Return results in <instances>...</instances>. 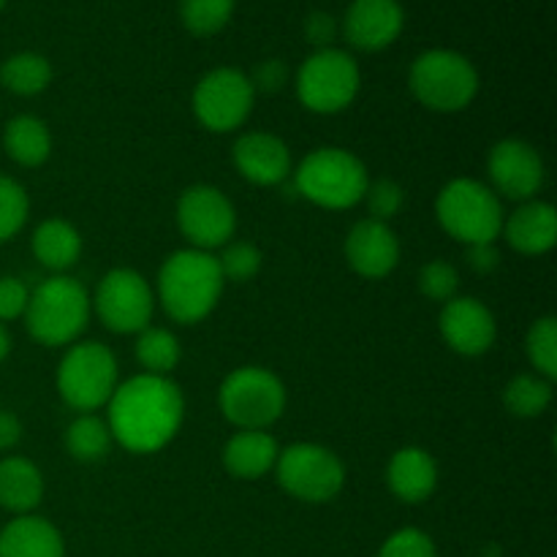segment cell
<instances>
[{"label":"cell","instance_id":"obj_19","mask_svg":"<svg viewBox=\"0 0 557 557\" xmlns=\"http://www.w3.org/2000/svg\"><path fill=\"white\" fill-rule=\"evenodd\" d=\"M509 245L525 256H542L555 248L557 243V212L547 201H528L522 205L504 228Z\"/></svg>","mask_w":557,"mask_h":557},{"label":"cell","instance_id":"obj_40","mask_svg":"<svg viewBox=\"0 0 557 557\" xmlns=\"http://www.w3.org/2000/svg\"><path fill=\"white\" fill-rule=\"evenodd\" d=\"M468 264L476 272H493L500 264V253L495 250L493 243L468 245Z\"/></svg>","mask_w":557,"mask_h":557},{"label":"cell","instance_id":"obj_14","mask_svg":"<svg viewBox=\"0 0 557 557\" xmlns=\"http://www.w3.org/2000/svg\"><path fill=\"white\" fill-rule=\"evenodd\" d=\"M487 172L495 188L517 201L533 199L544 185L542 156H539L536 147L520 139L498 141L490 152Z\"/></svg>","mask_w":557,"mask_h":557},{"label":"cell","instance_id":"obj_11","mask_svg":"<svg viewBox=\"0 0 557 557\" xmlns=\"http://www.w3.org/2000/svg\"><path fill=\"white\" fill-rule=\"evenodd\" d=\"M253 85L239 69H215L194 90V112L215 134L239 128L253 109Z\"/></svg>","mask_w":557,"mask_h":557},{"label":"cell","instance_id":"obj_36","mask_svg":"<svg viewBox=\"0 0 557 557\" xmlns=\"http://www.w3.org/2000/svg\"><path fill=\"white\" fill-rule=\"evenodd\" d=\"M379 557H438L435 544L428 533L417 531V528H406L389 536L381 547Z\"/></svg>","mask_w":557,"mask_h":557},{"label":"cell","instance_id":"obj_8","mask_svg":"<svg viewBox=\"0 0 557 557\" xmlns=\"http://www.w3.org/2000/svg\"><path fill=\"white\" fill-rule=\"evenodd\" d=\"M58 389L76 411H96L117 389V362L101 343H79L63 357Z\"/></svg>","mask_w":557,"mask_h":557},{"label":"cell","instance_id":"obj_31","mask_svg":"<svg viewBox=\"0 0 557 557\" xmlns=\"http://www.w3.org/2000/svg\"><path fill=\"white\" fill-rule=\"evenodd\" d=\"M528 359L533 368L544 375L547 381L557 379V321L553 315L539 319L528 332Z\"/></svg>","mask_w":557,"mask_h":557},{"label":"cell","instance_id":"obj_1","mask_svg":"<svg viewBox=\"0 0 557 557\" xmlns=\"http://www.w3.org/2000/svg\"><path fill=\"white\" fill-rule=\"evenodd\" d=\"M185 417L183 392L166 375H136L109 397V433L136 455L163 449Z\"/></svg>","mask_w":557,"mask_h":557},{"label":"cell","instance_id":"obj_38","mask_svg":"<svg viewBox=\"0 0 557 557\" xmlns=\"http://www.w3.org/2000/svg\"><path fill=\"white\" fill-rule=\"evenodd\" d=\"M248 79L253 85V92H281L283 85L288 82V65L277 58H267L256 65Z\"/></svg>","mask_w":557,"mask_h":557},{"label":"cell","instance_id":"obj_28","mask_svg":"<svg viewBox=\"0 0 557 557\" xmlns=\"http://www.w3.org/2000/svg\"><path fill=\"white\" fill-rule=\"evenodd\" d=\"M504 403L515 417H542L549 408V403H553V384L547 379H539V375H517L506 386Z\"/></svg>","mask_w":557,"mask_h":557},{"label":"cell","instance_id":"obj_2","mask_svg":"<svg viewBox=\"0 0 557 557\" xmlns=\"http://www.w3.org/2000/svg\"><path fill=\"white\" fill-rule=\"evenodd\" d=\"M223 272L207 250H177L158 275L163 310L180 324H196L212 313L223 294Z\"/></svg>","mask_w":557,"mask_h":557},{"label":"cell","instance_id":"obj_17","mask_svg":"<svg viewBox=\"0 0 557 557\" xmlns=\"http://www.w3.org/2000/svg\"><path fill=\"white\" fill-rule=\"evenodd\" d=\"M346 259L362 277H386L400 261V243L386 223L368 218L348 232Z\"/></svg>","mask_w":557,"mask_h":557},{"label":"cell","instance_id":"obj_37","mask_svg":"<svg viewBox=\"0 0 557 557\" xmlns=\"http://www.w3.org/2000/svg\"><path fill=\"white\" fill-rule=\"evenodd\" d=\"M27 299H30V292L20 277H0V324L25 315Z\"/></svg>","mask_w":557,"mask_h":557},{"label":"cell","instance_id":"obj_22","mask_svg":"<svg viewBox=\"0 0 557 557\" xmlns=\"http://www.w3.org/2000/svg\"><path fill=\"white\" fill-rule=\"evenodd\" d=\"M277 444L272 435L261 433V430H243L234 435L226 446H223V466L232 476L245 479H261L270 473L277 462Z\"/></svg>","mask_w":557,"mask_h":557},{"label":"cell","instance_id":"obj_35","mask_svg":"<svg viewBox=\"0 0 557 557\" xmlns=\"http://www.w3.org/2000/svg\"><path fill=\"white\" fill-rule=\"evenodd\" d=\"M364 199H368L373 221L386 223L389 218H395L397 212H400L403 201H406V194H403V188L395 183V180H375V183H368Z\"/></svg>","mask_w":557,"mask_h":557},{"label":"cell","instance_id":"obj_33","mask_svg":"<svg viewBox=\"0 0 557 557\" xmlns=\"http://www.w3.org/2000/svg\"><path fill=\"white\" fill-rule=\"evenodd\" d=\"M218 264H221L223 281L245 283L261 270V250L250 243H237L232 245V248L223 250Z\"/></svg>","mask_w":557,"mask_h":557},{"label":"cell","instance_id":"obj_5","mask_svg":"<svg viewBox=\"0 0 557 557\" xmlns=\"http://www.w3.org/2000/svg\"><path fill=\"white\" fill-rule=\"evenodd\" d=\"M411 92L433 112H460L476 98L479 74L468 58L451 49H430L411 65Z\"/></svg>","mask_w":557,"mask_h":557},{"label":"cell","instance_id":"obj_34","mask_svg":"<svg viewBox=\"0 0 557 557\" xmlns=\"http://www.w3.org/2000/svg\"><path fill=\"white\" fill-rule=\"evenodd\" d=\"M457 286H460V277L457 270L446 261H430L419 272V288H422L424 297L435 299V302H449L455 299Z\"/></svg>","mask_w":557,"mask_h":557},{"label":"cell","instance_id":"obj_12","mask_svg":"<svg viewBox=\"0 0 557 557\" xmlns=\"http://www.w3.org/2000/svg\"><path fill=\"white\" fill-rule=\"evenodd\" d=\"M152 299L150 286L145 277L134 270H112L96 288V308L98 319L107 330L131 335V332L147 330L152 319Z\"/></svg>","mask_w":557,"mask_h":557},{"label":"cell","instance_id":"obj_3","mask_svg":"<svg viewBox=\"0 0 557 557\" xmlns=\"http://www.w3.org/2000/svg\"><path fill=\"white\" fill-rule=\"evenodd\" d=\"M90 297L74 277H49L30 292L25 326L41 346H65L85 332Z\"/></svg>","mask_w":557,"mask_h":557},{"label":"cell","instance_id":"obj_16","mask_svg":"<svg viewBox=\"0 0 557 557\" xmlns=\"http://www.w3.org/2000/svg\"><path fill=\"white\" fill-rule=\"evenodd\" d=\"M403 22L406 14L397 0H354L343 20V33L354 49L379 52L400 36Z\"/></svg>","mask_w":557,"mask_h":557},{"label":"cell","instance_id":"obj_25","mask_svg":"<svg viewBox=\"0 0 557 557\" xmlns=\"http://www.w3.org/2000/svg\"><path fill=\"white\" fill-rule=\"evenodd\" d=\"M3 141L9 158H14L20 166H41L52 152V136H49L47 123L33 114H20V117L9 120Z\"/></svg>","mask_w":557,"mask_h":557},{"label":"cell","instance_id":"obj_9","mask_svg":"<svg viewBox=\"0 0 557 557\" xmlns=\"http://www.w3.org/2000/svg\"><path fill=\"white\" fill-rule=\"evenodd\" d=\"M299 101L319 114H335L346 109L359 92L357 60L341 49H319L302 63L297 74Z\"/></svg>","mask_w":557,"mask_h":557},{"label":"cell","instance_id":"obj_4","mask_svg":"<svg viewBox=\"0 0 557 557\" xmlns=\"http://www.w3.org/2000/svg\"><path fill=\"white\" fill-rule=\"evenodd\" d=\"M297 190L326 210H348L364 199L368 169L354 152L341 147H321L299 163Z\"/></svg>","mask_w":557,"mask_h":557},{"label":"cell","instance_id":"obj_10","mask_svg":"<svg viewBox=\"0 0 557 557\" xmlns=\"http://www.w3.org/2000/svg\"><path fill=\"white\" fill-rule=\"evenodd\" d=\"M277 479L294 498L305 504H326L346 484V468L341 457L324 446L297 444L277 455Z\"/></svg>","mask_w":557,"mask_h":557},{"label":"cell","instance_id":"obj_30","mask_svg":"<svg viewBox=\"0 0 557 557\" xmlns=\"http://www.w3.org/2000/svg\"><path fill=\"white\" fill-rule=\"evenodd\" d=\"M234 14V0H180L183 25L194 36H215Z\"/></svg>","mask_w":557,"mask_h":557},{"label":"cell","instance_id":"obj_20","mask_svg":"<svg viewBox=\"0 0 557 557\" xmlns=\"http://www.w3.org/2000/svg\"><path fill=\"white\" fill-rule=\"evenodd\" d=\"M386 482L389 490L406 504H422L435 493L438 484V466H435L433 455L417 446H406L397 451L389 460V471H386Z\"/></svg>","mask_w":557,"mask_h":557},{"label":"cell","instance_id":"obj_41","mask_svg":"<svg viewBox=\"0 0 557 557\" xmlns=\"http://www.w3.org/2000/svg\"><path fill=\"white\" fill-rule=\"evenodd\" d=\"M22 441V422L9 411H0V451L14 449Z\"/></svg>","mask_w":557,"mask_h":557},{"label":"cell","instance_id":"obj_13","mask_svg":"<svg viewBox=\"0 0 557 557\" xmlns=\"http://www.w3.org/2000/svg\"><path fill=\"white\" fill-rule=\"evenodd\" d=\"M180 232L199 250L221 248L237 228V212L232 201L212 185H194L180 196L177 205Z\"/></svg>","mask_w":557,"mask_h":557},{"label":"cell","instance_id":"obj_42","mask_svg":"<svg viewBox=\"0 0 557 557\" xmlns=\"http://www.w3.org/2000/svg\"><path fill=\"white\" fill-rule=\"evenodd\" d=\"M9 351H11V337H9V332H5V326L0 324V362L9 357Z\"/></svg>","mask_w":557,"mask_h":557},{"label":"cell","instance_id":"obj_21","mask_svg":"<svg viewBox=\"0 0 557 557\" xmlns=\"http://www.w3.org/2000/svg\"><path fill=\"white\" fill-rule=\"evenodd\" d=\"M0 557H65L63 536L49 520L22 515L0 533Z\"/></svg>","mask_w":557,"mask_h":557},{"label":"cell","instance_id":"obj_18","mask_svg":"<svg viewBox=\"0 0 557 557\" xmlns=\"http://www.w3.org/2000/svg\"><path fill=\"white\" fill-rule=\"evenodd\" d=\"M239 174L256 185H277L292 172V152L286 141L272 134H245L234 145Z\"/></svg>","mask_w":557,"mask_h":557},{"label":"cell","instance_id":"obj_7","mask_svg":"<svg viewBox=\"0 0 557 557\" xmlns=\"http://www.w3.org/2000/svg\"><path fill=\"white\" fill-rule=\"evenodd\" d=\"M286 408L281 379L264 368H239L223 381L221 411L243 430H264L277 422Z\"/></svg>","mask_w":557,"mask_h":557},{"label":"cell","instance_id":"obj_32","mask_svg":"<svg viewBox=\"0 0 557 557\" xmlns=\"http://www.w3.org/2000/svg\"><path fill=\"white\" fill-rule=\"evenodd\" d=\"M27 201L25 188L16 180L0 177V243H9L27 221Z\"/></svg>","mask_w":557,"mask_h":557},{"label":"cell","instance_id":"obj_43","mask_svg":"<svg viewBox=\"0 0 557 557\" xmlns=\"http://www.w3.org/2000/svg\"><path fill=\"white\" fill-rule=\"evenodd\" d=\"M3 5H5V0H0V11H3Z\"/></svg>","mask_w":557,"mask_h":557},{"label":"cell","instance_id":"obj_6","mask_svg":"<svg viewBox=\"0 0 557 557\" xmlns=\"http://www.w3.org/2000/svg\"><path fill=\"white\" fill-rule=\"evenodd\" d=\"M435 212L449 237L466 245L495 243L504 228V207L498 196L476 180L462 177L446 185L435 201Z\"/></svg>","mask_w":557,"mask_h":557},{"label":"cell","instance_id":"obj_29","mask_svg":"<svg viewBox=\"0 0 557 557\" xmlns=\"http://www.w3.org/2000/svg\"><path fill=\"white\" fill-rule=\"evenodd\" d=\"M136 359L150 375H166L180 362V343L166 330H141L136 341Z\"/></svg>","mask_w":557,"mask_h":557},{"label":"cell","instance_id":"obj_15","mask_svg":"<svg viewBox=\"0 0 557 557\" xmlns=\"http://www.w3.org/2000/svg\"><path fill=\"white\" fill-rule=\"evenodd\" d=\"M441 335L451 351L462 357H479L493 348L498 326L487 305L473 297H460L449 299L441 310Z\"/></svg>","mask_w":557,"mask_h":557},{"label":"cell","instance_id":"obj_24","mask_svg":"<svg viewBox=\"0 0 557 557\" xmlns=\"http://www.w3.org/2000/svg\"><path fill=\"white\" fill-rule=\"evenodd\" d=\"M33 253L47 270L63 272L79 259L82 237L71 223L52 218V221H44L33 234Z\"/></svg>","mask_w":557,"mask_h":557},{"label":"cell","instance_id":"obj_23","mask_svg":"<svg viewBox=\"0 0 557 557\" xmlns=\"http://www.w3.org/2000/svg\"><path fill=\"white\" fill-rule=\"evenodd\" d=\"M44 498V476L25 457L0 460V506L14 515H27Z\"/></svg>","mask_w":557,"mask_h":557},{"label":"cell","instance_id":"obj_27","mask_svg":"<svg viewBox=\"0 0 557 557\" xmlns=\"http://www.w3.org/2000/svg\"><path fill=\"white\" fill-rule=\"evenodd\" d=\"M109 446H112V433H109L107 422L90 417V413L71 422L69 433H65V449L79 462L101 460L109 451Z\"/></svg>","mask_w":557,"mask_h":557},{"label":"cell","instance_id":"obj_26","mask_svg":"<svg viewBox=\"0 0 557 557\" xmlns=\"http://www.w3.org/2000/svg\"><path fill=\"white\" fill-rule=\"evenodd\" d=\"M0 82L16 96H38L52 82V65L44 54L20 52L0 69Z\"/></svg>","mask_w":557,"mask_h":557},{"label":"cell","instance_id":"obj_39","mask_svg":"<svg viewBox=\"0 0 557 557\" xmlns=\"http://www.w3.org/2000/svg\"><path fill=\"white\" fill-rule=\"evenodd\" d=\"M337 36V22L330 11H313L305 20V38L313 44L315 49H330V44Z\"/></svg>","mask_w":557,"mask_h":557}]
</instances>
